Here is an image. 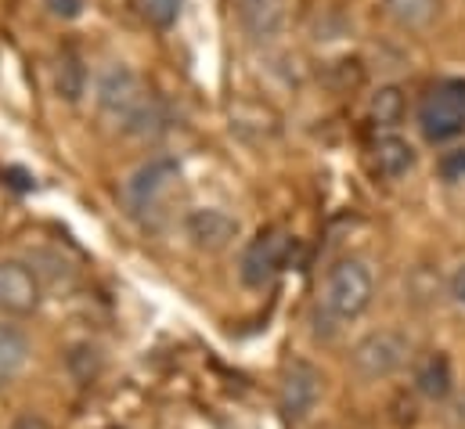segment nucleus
I'll list each match as a JSON object with an SVG mask.
<instances>
[{"label":"nucleus","mask_w":465,"mask_h":429,"mask_svg":"<svg viewBox=\"0 0 465 429\" xmlns=\"http://www.w3.org/2000/svg\"><path fill=\"white\" fill-rule=\"evenodd\" d=\"M94 102L105 123H113L126 137H159L170 126V108L166 102L130 69V65H109L98 80Z\"/></svg>","instance_id":"obj_1"},{"label":"nucleus","mask_w":465,"mask_h":429,"mask_svg":"<svg viewBox=\"0 0 465 429\" xmlns=\"http://www.w3.org/2000/svg\"><path fill=\"white\" fill-rule=\"evenodd\" d=\"M371 296H375V278H371V267L357 256H343L329 267L325 274V285H322V314L329 322L347 324L357 322L368 307H371Z\"/></svg>","instance_id":"obj_2"},{"label":"nucleus","mask_w":465,"mask_h":429,"mask_svg":"<svg viewBox=\"0 0 465 429\" xmlns=\"http://www.w3.org/2000/svg\"><path fill=\"white\" fill-rule=\"evenodd\" d=\"M419 134L430 145H448L465 134V80L462 76H444L430 84L415 105Z\"/></svg>","instance_id":"obj_3"},{"label":"nucleus","mask_w":465,"mask_h":429,"mask_svg":"<svg viewBox=\"0 0 465 429\" xmlns=\"http://www.w3.org/2000/svg\"><path fill=\"white\" fill-rule=\"evenodd\" d=\"M411 350H415V343L404 328H371L353 343L350 364L361 379L375 383V379L397 375L411 361Z\"/></svg>","instance_id":"obj_4"},{"label":"nucleus","mask_w":465,"mask_h":429,"mask_svg":"<svg viewBox=\"0 0 465 429\" xmlns=\"http://www.w3.org/2000/svg\"><path fill=\"white\" fill-rule=\"evenodd\" d=\"M289 253H292V234L282 231V227H263L256 238H249V245L242 249V260H238V278L242 285L249 289H263L271 285L285 264H289Z\"/></svg>","instance_id":"obj_5"},{"label":"nucleus","mask_w":465,"mask_h":429,"mask_svg":"<svg viewBox=\"0 0 465 429\" xmlns=\"http://www.w3.org/2000/svg\"><path fill=\"white\" fill-rule=\"evenodd\" d=\"M177 174H181V166H177V159H170V155H155V159L141 163V166L126 177V185H123V203H126V210L134 216H152L163 206L166 192L173 188Z\"/></svg>","instance_id":"obj_6"},{"label":"nucleus","mask_w":465,"mask_h":429,"mask_svg":"<svg viewBox=\"0 0 465 429\" xmlns=\"http://www.w3.org/2000/svg\"><path fill=\"white\" fill-rule=\"evenodd\" d=\"M44 282L36 278L29 260L0 256V314L7 318H29L40 311Z\"/></svg>","instance_id":"obj_7"},{"label":"nucleus","mask_w":465,"mask_h":429,"mask_svg":"<svg viewBox=\"0 0 465 429\" xmlns=\"http://www.w3.org/2000/svg\"><path fill=\"white\" fill-rule=\"evenodd\" d=\"M322 383L325 379L311 361H303V357L289 361L282 368V379H278V408H282V415L289 423H303L322 401Z\"/></svg>","instance_id":"obj_8"},{"label":"nucleus","mask_w":465,"mask_h":429,"mask_svg":"<svg viewBox=\"0 0 465 429\" xmlns=\"http://www.w3.org/2000/svg\"><path fill=\"white\" fill-rule=\"evenodd\" d=\"M238 234H242L238 216H232L221 206H199V210L184 214V238L199 253H224V249H232Z\"/></svg>","instance_id":"obj_9"},{"label":"nucleus","mask_w":465,"mask_h":429,"mask_svg":"<svg viewBox=\"0 0 465 429\" xmlns=\"http://www.w3.org/2000/svg\"><path fill=\"white\" fill-rule=\"evenodd\" d=\"M368 163H371V174H375V177H382V181H401V177H408V174L415 170L419 152H415V145H411L408 137H401V134H379V137L371 141Z\"/></svg>","instance_id":"obj_10"},{"label":"nucleus","mask_w":465,"mask_h":429,"mask_svg":"<svg viewBox=\"0 0 465 429\" xmlns=\"http://www.w3.org/2000/svg\"><path fill=\"white\" fill-rule=\"evenodd\" d=\"M33 357V343L25 335V328L15 322H0V390L11 386Z\"/></svg>","instance_id":"obj_11"},{"label":"nucleus","mask_w":465,"mask_h":429,"mask_svg":"<svg viewBox=\"0 0 465 429\" xmlns=\"http://www.w3.org/2000/svg\"><path fill=\"white\" fill-rule=\"evenodd\" d=\"M451 386H455V372H451V357L444 350H433L415 364V390L426 401H444L451 394Z\"/></svg>","instance_id":"obj_12"},{"label":"nucleus","mask_w":465,"mask_h":429,"mask_svg":"<svg viewBox=\"0 0 465 429\" xmlns=\"http://www.w3.org/2000/svg\"><path fill=\"white\" fill-rule=\"evenodd\" d=\"M404 112H408V102H404V91L401 87H379L371 95V105H368V115L371 123L382 130V134H397V126L404 123Z\"/></svg>","instance_id":"obj_13"},{"label":"nucleus","mask_w":465,"mask_h":429,"mask_svg":"<svg viewBox=\"0 0 465 429\" xmlns=\"http://www.w3.org/2000/svg\"><path fill=\"white\" fill-rule=\"evenodd\" d=\"M54 87L65 102H80L84 91H87V69H84V58L73 51V47H62L58 55V65H54Z\"/></svg>","instance_id":"obj_14"},{"label":"nucleus","mask_w":465,"mask_h":429,"mask_svg":"<svg viewBox=\"0 0 465 429\" xmlns=\"http://www.w3.org/2000/svg\"><path fill=\"white\" fill-rule=\"evenodd\" d=\"M382 4L401 29H426L440 11V0H382Z\"/></svg>","instance_id":"obj_15"},{"label":"nucleus","mask_w":465,"mask_h":429,"mask_svg":"<svg viewBox=\"0 0 465 429\" xmlns=\"http://www.w3.org/2000/svg\"><path fill=\"white\" fill-rule=\"evenodd\" d=\"M137 4H141V15H144L155 29H170V25L177 22L184 0H137Z\"/></svg>","instance_id":"obj_16"},{"label":"nucleus","mask_w":465,"mask_h":429,"mask_svg":"<svg viewBox=\"0 0 465 429\" xmlns=\"http://www.w3.org/2000/svg\"><path fill=\"white\" fill-rule=\"evenodd\" d=\"M440 174H444L451 185H465V148L440 159Z\"/></svg>","instance_id":"obj_17"},{"label":"nucleus","mask_w":465,"mask_h":429,"mask_svg":"<svg viewBox=\"0 0 465 429\" xmlns=\"http://www.w3.org/2000/svg\"><path fill=\"white\" fill-rule=\"evenodd\" d=\"M44 7H47L54 18H80L84 0H44Z\"/></svg>","instance_id":"obj_18"},{"label":"nucleus","mask_w":465,"mask_h":429,"mask_svg":"<svg viewBox=\"0 0 465 429\" xmlns=\"http://www.w3.org/2000/svg\"><path fill=\"white\" fill-rule=\"evenodd\" d=\"M448 293H451V300H455V304H462L465 307V264H459V267H455V274L448 278Z\"/></svg>","instance_id":"obj_19"},{"label":"nucleus","mask_w":465,"mask_h":429,"mask_svg":"<svg viewBox=\"0 0 465 429\" xmlns=\"http://www.w3.org/2000/svg\"><path fill=\"white\" fill-rule=\"evenodd\" d=\"M11 429H51V426H47L40 415H33V412H29V415H18V419L11 423Z\"/></svg>","instance_id":"obj_20"},{"label":"nucleus","mask_w":465,"mask_h":429,"mask_svg":"<svg viewBox=\"0 0 465 429\" xmlns=\"http://www.w3.org/2000/svg\"><path fill=\"white\" fill-rule=\"evenodd\" d=\"M263 4H274V0H245V7H263Z\"/></svg>","instance_id":"obj_21"}]
</instances>
